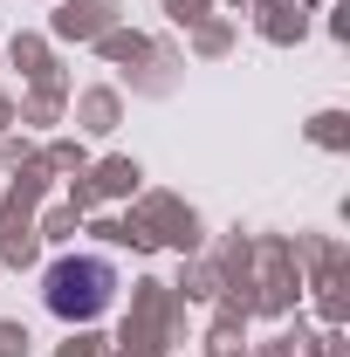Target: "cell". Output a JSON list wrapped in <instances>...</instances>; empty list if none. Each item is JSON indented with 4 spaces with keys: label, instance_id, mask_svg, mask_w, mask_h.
<instances>
[{
    "label": "cell",
    "instance_id": "603a6c76",
    "mask_svg": "<svg viewBox=\"0 0 350 357\" xmlns=\"http://www.w3.org/2000/svg\"><path fill=\"white\" fill-rule=\"evenodd\" d=\"M103 357H124V351H110V344H103Z\"/></svg>",
    "mask_w": 350,
    "mask_h": 357
},
{
    "label": "cell",
    "instance_id": "2e32d148",
    "mask_svg": "<svg viewBox=\"0 0 350 357\" xmlns=\"http://www.w3.org/2000/svg\"><path fill=\"white\" fill-rule=\"evenodd\" d=\"M103 344H110V337H103L96 323H76V330L55 344V357H103Z\"/></svg>",
    "mask_w": 350,
    "mask_h": 357
},
{
    "label": "cell",
    "instance_id": "9c48e42d",
    "mask_svg": "<svg viewBox=\"0 0 350 357\" xmlns=\"http://www.w3.org/2000/svg\"><path fill=\"white\" fill-rule=\"evenodd\" d=\"M172 296L185 303V310H192V303H213V296H220V275H213V261H206V255H185V261H178Z\"/></svg>",
    "mask_w": 350,
    "mask_h": 357
},
{
    "label": "cell",
    "instance_id": "8fae6325",
    "mask_svg": "<svg viewBox=\"0 0 350 357\" xmlns=\"http://www.w3.org/2000/svg\"><path fill=\"white\" fill-rule=\"evenodd\" d=\"M261 14V42H275V48H289V42H303L309 35V14L303 7H254Z\"/></svg>",
    "mask_w": 350,
    "mask_h": 357
},
{
    "label": "cell",
    "instance_id": "7402d4cb",
    "mask_svg": "<svg viewBox=\"0 0 350 357\" xmlns=\"http://www.w3.org/2000/svg\"><path fill=\"white\" fill-rule=\"evenodd\" d=\"M227 7H234V14H241V7H254V0H227Z\"/></svg>",
    "mask_w": 350,
    "mask_h": 357
},
{
    "label": "cell",
    "instance_id": "7a4b0ae2",
    "mask_svg": "<svg viewBox=\"0 0 350 357\" xmlns=\"http://www.w3.org/2000/svg\"><path fill=\"white\" fill-rule=\"evenodd\" d=\"M131 213H137V227L151 234V248H172L178 261H185V255H206V220H199L178 192H151V185H144L131 199Z\"/></svg>",
    "mask_w": 350,
    "mask_h": 357
},
{
    "label": "cell",
    "instance_id": "52a82bcc",
    "mask_svg": "<svg viewBox=\"0 0 350 357\" xmlns=\"http://www.w3.org/2000/svg\"><path fill=\"white\" fill-rule=\"evenodd\" d=\"M69 117V76H55V83H28V96L14 103V124H28V131H55Z\"/></svg>",
    "mask_w": 350,
    "mask_h": 357
},
{
    "label": "cell",
    "instance_id": "3957f363",
    "mask_svg": "<svg viewBox=\"0 0 350 357\" xmlns=\"http://www.w3.org/2000/svg\"><path fill=\"white\" fill-rule=\"evenodd\" d=\"M124 21V0H55L48 14V42H96L103 28Z\"/></svg>",
    "mask_w": 350,
    "mask_h": 357
},
{
    "label": "cell",
    "instance_id": "30bf717a",
    "mask_svg": "<svg viewBox=\"0 0 350 357\" xmlns=\"http://www.w3.org/2000/svg\"><path fill=\"white\" fill-rule=\"evenodd\" d=\"M96 55H103V62H110V69H131L137 55H144V48H151V35H137V28H124V21H117V28H103V35H96Z\"/></svg>",
    "mask_w": 350,
    "mask_h": 357
},
{
    "label": "cell",
    "instance_id": "44dd1931",
    "mask_svg": "<svg viewBox=\"0 0 350 357\" xmlns=\"http://www.w3.org/2000/svg\"><path fill=\"white\" fill-rule=\"evenodd\" d=\"M0 131H14V96L0 89Z\"/></svg>",
    "mask_w": 350,
    "mask_h": 357
},
{
    "label": "cell",
    "instance_id": "d6986e66",
    "mask_svg": "<svg viewBox=\"0 0 350 357\" xmlns=\"http://www.w3.org/2000/svg\"><path fill=\"white\" fill-rule=\"evenodd\" d=\"M28 158H35L28 137H21V131H0V172H14V165H28Z\"/></svg>",
    "mask_w": 350,
    "mask_h": 357
},
{
    "label": "cell",
    "instance_id": "ffe728a7",
    "mask_svg": "<svg viewBox=\"0 0 350 357\" xmlns=\"http://www.w3.org/2000/svg\"><path fill=\"white\" fill-rule=\"evenodd\" d=\"M248 357H289V344H282V337H268V344H254Z\"/></svg>",
    "mask_w": 350,
    "mask_h": 357
},
{
    "label": "cell",
    "instance_id": "4fadbf2b",
    "mask_svg": "<svg viewBox=\"0 0 350 357\" xmlns=\"http://www.w3.org/2000/svg\"><path fill=\"white\" fill-rule=\"evenodd\" d=\"M35 234H42V248H69V241L83 234V213H76L69 199H62V206H42V213H35Z\"/></svg>",
    "mask_w": 350,
    "mask_h": 357
},
{
    "label": "cell",
    "instance_id": "e0dca14e",
    "mask_svg": "<svg viewBox=\"0 0 350 357\" xmlns=\"http://www.w3.org/2000/svg\"><path fill=\"white\" fill-rule=\"evenodd\" d=\"M206 14H213V0H165V21L172 28H199Z\"/></svg>",
    "mask_w": 350,
    "mask_h": 357
},
{
    "label": "cell",
    "instance_id": "5b68a950",
    "mask_svg": "<svg viewBox=\"0 0 350 357\" xmlns=\"http://www.w3.org/2000/svg\"><path fill=\"white\" fill-rule=\"evenodd\" d=\"M178 69H185V55H178L172 42H151L124 76H131V96H172V89H178Z\"/></svg>",
    "mask_w": 350,
    "mask_h": 357
},
{
    "label": "cell",
    "instance_id": "cb8c5ba5",
    "mask_svg": "<svg viewBox=\"0 0 350 357\" xmlns=\"http://www.w3.org/2000/svg\"><path fill=\"white\" fill-rule=\"evenodd\" d=\"M0 69H7V55H0Z\"/></svg>",
    "mask_w": 350,
    "mask_h": 357
},
{
    "label": "cell",
    "instance_id": "8992f818",
    "mask_svg": "<svg viewBox=\"0 0 350 357\" xmlns=\"http://www.w3.org/2000/svg\"><path fill=\"white\" fill-rule=\"evenodd\" d=\"M83 178H89V192H96V206H124V199L144 192V165L137 158H96Z\"/></svg>",
    "mask_w": 350,
    "mask_h": 357
},
{
    "label": "cell",
    "instance_id": "9a60e30c",
    "mask_svg": "<svg viewBox=\"0 0 350 357\" xmlns=\"http://www.w3.org/2000/svg\"><path fill=\"white\" fill-rule=\"evenodd\" d=\"M309 144H323V151H350V117H344V110H316V117H309Z\"/></svg>",
    "mask_w": 350,
    "mask_h": 357
},
{
    "label": "cell",
    "instance_id": "ba28073f",
    "mask_svg": "<svg viewBox=\"0 0 350 357\" xmlns=\"http://www.w3.org/2000/svg\"><path fill=\"white\" fill-rule=\"evenodd\" d=\"M0 55L21 69V83H55V76H62V62H55V42H48V35H28V28H21L14 42L0 48Z\"/></svg>",
    "mask_w": 350,
    "mask_h": 357
},
{
    "label": "cell",
    "instance_id": "ac0fdd59",
    "mask_svg": "<svg viewBox=\"0 0 350 357\" xmlns=\"http://www.w3.org/2000/svg\"><path fill=\"white\" fill-rule=\"evenodd\" d=\"M35 351V337H28V323H14V316H0V357H28Z\"/></svg>",
    "mask_w": 350,
    "mask_h": 357
},
{
    "label": "cell",
    "instance_id": "6da1fadb",
    "mask_svg": "<svg viewBox=\"0 0 350 357\" xmlns=\"http://www.w3.org/2000/svg\"><path fill=\"white\" fill-rule=\"evenodd\" d=\"M110 296H117V268L103 261V255H62V261L42 268V303L69 330L76 323H96V316L110 310Z\"/></svg>",
    "mask_w": 350,
    "mask_h": 357
},
{
    "label": "cell",
    "instance_id": "277c9868",
    "mask_svg": "<svg viewBox=\"0 0 350 357\" xmlns=\"http://www.w3.org/2000/svg\"><path fill=\"white\" fill-rule=\"evenodd\" d=\"M69 124H76V137H110L124 124V89H110V83L69 89Z\"/></svg>",
    "mask_w": 350,
    "mask_h": 357
},
{
    "label": "cell",
    "instance_id": "5bb4252c",
    "mask_svg": "<svg viewBox=\"0 0 350 357\" xmlns=\"http://www.w3.org/2000/svg\"><path fill=\"white\" fill-rule=\"evenodd\" d=\"M185 35H192V55H199V62H220V55L234 48V21H227V14H206V21L185 28Z\"/></svg>",
    "mask_w": 350,
    "mask_h": 357
},
{
    "label": "cell",
    "instance_id": "7c38bea8",
    "mask_svg": "<svg viewBox=\"0 0 350 357\" xmlns=\"http://www.w3.org/2000/svg\"><path fill=\"white\" fill-rule=\"evenodd\" d=\"M42 158H48V172H55V178H83V172H89V144H83L76 131H69V137H48Z\"/></svg>",
    "mask_w": 350,
    "mask_h": 357
}]
</instances>
